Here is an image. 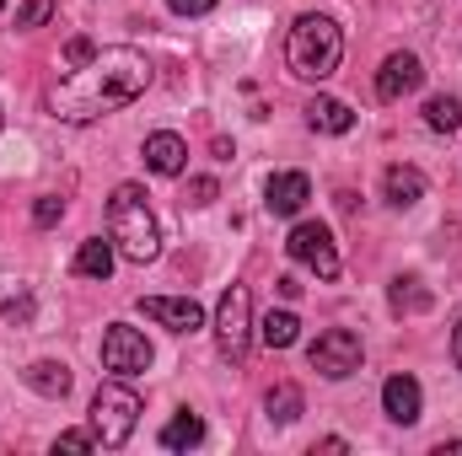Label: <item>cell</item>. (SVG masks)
<instances>
[{
    "label": "cell",
    "mask_w": 462,
    "mask_h": 456,
    "mask_svg": "<svg viewBox=\"0 0 462 456\" xmlns=\"http://www.w3.org/2000/svg\"><path fill=\"white\" fill-rule=\"evenodd\" d=\"M145 87H151V59L140 49H97L60 87H49V114L65 123H92L129 108Z\"/></svg>",
    "instance_id": "cell-1"
},
{
    "label": "cell",
    "mask_w": 462,
    "mask_h": 456,
    "mask_svg": "<svg viewBox=\"0 0 462 456\" xmlns=\"http://www.w3.org/2000/svg\"><path fill=\"white\" fill-rule=\"evenodd\" d=\"M339 54H345V32H339L334 16H323V11L296 16V27H291V38H285V65H291V76H301V81H328V76L339 70Z\"/></svg>",
    "instance_id": "cell-2"
},
{
    "label": "cell",
    "mask_w": 462,
    "mask_h": 456,
    "mask_svg": "<svg viewBox=\"0 0 462 456\" xmlns=\"http://www.w3.org/2000/svg\"><path fill=\"white\" fill-rule=\"evenodd\" d=\"M108 236L129 263H151L162 252V226L145 205V188L140 183H118L114 199H108Z\"/></svg>",
    "instance_id": "cell-3"
},
{
    "label": "cell",
    "mask_w": 462,
    "mask_h": 456,
    "mask_svg": "<svg viewBox=\"0 0 462 456\" xmlns=\"http://www.w3.org/2000/svg\"><path fill=\"white\" fill-rule=\"evenodd\" d=\"M134 424H140V397L124 381H103L97 397H92V435H97V446H108V451L124 446L134 435Z\"/></svg>",
    "instance_id": "cell-4"
},
{
    "label": "cell",
    "mask_w": 462,
    "mask_h": 456,
    "mask_svg": "<svg viewBox=\"0 0 462 456\" xmlns=\"http://www.w3.org/2000/svg\"><path fill=\"white\" fill-rule=\"evenodd\" d=\"M216 343H221V360L242 365L247 360V343H253V296L247 285H231L216 306Z\"/></svg>",
    "instance_id": "cell-5"
},
{
    "label": "cell",
    "mask_w": 462,
    "mask_h": 456,
    "mask_svg": "<svg viewBox=\"0 0 462 456\" xmlns=\"http://www.w3.org/2000/svg\"><path fill=\"white\" fill-rule=\"evenodd\" d=\"M291 258L301 263V269H312L318 279H339V247H334V231L323 226V221H301V226L291 231Z\"/></svg>",
    "instance_id": "cell-6"
},
{
    "label": "cell",
    "mask_w": 462,
    "mask_h": 456,
    "mask_svg": "<svg viewBox=\"0 0 462 456\" xmlns=\"http://www.w3.org/2000/svg\"><path fill=\"white\" fill-rule=\"evenodd\" d=\"M307 360H312V370H318V376L345 381V376L360 370V339H355L349 328H328V333H318V343L307 349Z\"/></svg>",
    "instance_id": "cell-7"
},
{
    "label": "cell",
    "mask_w": 462,
    "mask_h": 456,
    "mask_svg": "<svg viewBox=\"0 0 462 456\" xmlns=\"http://www.w3.org/2000/svg\"><path fill=\"white\" fill-rule=\"evenodd\" d=\"M103 370H114V376H145L151 370V343H145V333L129 328V323H114L103 333Z\"/></svg>",
    "instance_id": "cell-8"
},
{
    "label": "cell",
    "mask_w": 462,
    "mask_h": 456,
    "mask_svg": "<svg viewBox=\"0 0 462 456\" xmlns=\"http://www.w3.org/2000/svg\"><path fill=\"white\" fill-rule=\"evenodd\" d=\"M140 312L151 323H162L167 333H199L205 328V312L194 296H140Z\"/></svg>",
    "instance_id": "cell-9"
},
{
    "label": "cell",
    "mask_w": 462,
    "mask_h": 456,
    "mask_svg": "<svg viewBox=\"0 0 462 456\" xmlns=\"http://www.w3.org/2000/svg\"><path fill=\"white\" fill-rule=\"evenodd\" d=\"M420 81H425V65L414 54H387L382 70H376V97L382 103H398V97L420 92Z\"/></svg>",
    "instance_id": "cell-10"
},
{
    "label": "cell",
    "mask_w": 462,
    "mask_h": 456,
    "mask_svg": "<svg viewBox=\"0 0 462 456\" xmlns=\"http://www.w3.org/2000/svg\"><path fill=\"white\" fill-rule=\"evenodd\" d=\"M145 167H151L156 178H178V172L189 167V145H183V134H172V129L145 134Z\"/></svg>",
    "instance_id": "cell-11"
},
{
    "label": "cell",
    "mask_w": 462,
    "mask_h": 456,
    "mask_svg": "<svg viewBox=\"0 0 462 456\" xmlns=\"http://www.w3.org/2000/svg\"><path fill=\"white\" fill-rule=\"evenodd\" d=\"M307 199H312L307 172H274L269 188H263V210H269V215H296Z\"/></svg>",
    "instance_id": "cell-12"
},
{
    "label": "cell",
    "mask_w": 462,
    "mask_h": 456,
    "mask_svg": "<svg viewBox=\"0 0 462 456\" xmlns=\"http://www.w3.org/2000/svg\"><path fill=\"white\" fill-rule=\"evenodd\" d=\"M420 403H425V392H420L414 376H387V387H382V408H387L393 424H414V419H420Z\"/></svg>",
    "instance_id": "cell-13"
},
{
    "label": "cell",
    "mask_w": 462,
    "mask_h": 456,
    "mask_svg": "<svg viewBox=\"0 0 462 456\" xmlns=\"http://www.w3.org/2000/svg\"><path fill=\"white\" fill-rule=\"evenodd\" d=\"M382 194H387V205L409 210V205L425 199V172H420V167H387V172H382Z\"/></svg>",
    "instance_id": "cell-14"
},
{
    "label": "cell",
    "mask_w": 462,
    "mask_h": 456,
    "mask_svg": "<svg viewBox=\"0 0 462 456\" xmlns=\"http://www.w3.org/2000/svg\"><path fill=\"white\" fill-rule=\"evenodd\" d=\"M22 376H27V387H32L38 397H65V392H70V370H65L60 360H32Z\"/></svg>",
    "instance_id": "cell-15"
},
{
    "label": "cell",
    "mask_w": 462,
    "mask_h": 456,
    "mask_svg": "<svg viewBox=\"0 0 462 456\" xmlns=\"http://www.w3.org/2000/svg\"><path fill=\"white\" fill-rule=\"evenodd\" d=\"M307 123L318 134H345L349 123H355V114H349V103H339V97H312L307 103Z\"/></svg>",
    "instance_id": "cell-16"
},
{
    "label": "cell",
    "mask_w": 462,
    "mask_h": 456,
    "mask_svg": "<svg viewBox=\"0 0 462 456\" xmlns=\"http://www.w3.org/2000/svg\"><path fill=\"white\" fill-rule=\"evenodd\" d=\"M199 441H205V419H199V414H189V408H183V414H172V419H167V430H162V446H167V451H194Z\"/></svg>",
    "instance_id": "cell-17"
},
{
    "label": "cell",
    "mask_w": 462,
    "mask_h": 456,
    "mask_svg": "<svg viewBox=\"0 0 462 456\" xmlns=\"http://www.w3.org/2000/svg\"><path fill=\"white\" fill-rule=\"evenodd\" d=\"M76 274H81V279H108V274H114V242H103V236L81 242V252H76Z\"/></svg>",
    "instance_id": "cell-18"
},
{
    "label": "cell",
    "mask_w": 462,
    "mask_h": 456,
    "mask_svg": "<svg viewBox=\"0 0 462 456\" xmlns=\"http://www.w3.org/2000/svg\"><path fill=\"white\" fill-rule=\"evenodd\" d=\"M263 408H269V419H274V424H296V419H301V387L280 381V387L263 397Z\"/></svg>",
    "instance_id": "cell-19"
},
{
    "label": "cell",
    "mask_w": 462,
    "mask_h": 456,
    "mask_svg": "<svg viewBox=\"0 0 462 456\" xmlns=\"http://www.w3.org/2000/svg\"><path fill=\"white\" fill-rule=\"evenodd\" d=\"M301 333V323H296V312H269L263 323H258V339L269 343V349H291Z\"/></svg>",
    "instance_id": "cell-20"
},
{
    "label": "cell",
    "mask_w": 462,
    "mask_h": 456,
    "mask_svg": "<svg viewBox=\"0 0 462 456\" xmlns=\"http://www.w3.org/2000/svg\"><path fill=\"white\" fill-rule=\"evenodd\" d=\"M425 306H430V290H425L414 274L393 279V312H425Z\"/></svg>",
    "instance_id": "cell-21"
},
{
    "label": "cell",
    "mask_w": 462,
    "mask_h": 456,
    "mask_svg": "<svg viewBox=\"0 0 462 456\" xmlns=\"http://www.w3.org/2000/svg\"><path fill=\"white\" fill-rule=\"evenodd\" d=\"M425 123H430L436 134H452L462 123V103L457 97H430V103H425Z\"/></svg>",
    "instance_id": "cell-22"
},
{
    "label": "cell",
    "mask_w": 462,
    "mask_h": 456,
    "mask_svg": "<svg viewBox=\"0 0 462 456\" xmlns=\"http://www.w3.org/2000/svg\"><path fill=\"white\" fill-rule=\"evenodd\" d=\"M49 11H54V0H27V5L16 11V27H43Z\"/></svg>",
    "instance_id": "cell-23"
},
{
    "label": "cell",
    "mask_w": 462,
    "mask_h": 456,
    "mask_svg": "<svg viewBox=\"0 0 462 456\" xmlns=\"http://www.w3.org/2000/svg\"><path fill=\"white\" fill-rule=\"evenodd\" d=\"M92 446H97L92 430H65V435L54 441V451H92Z\"/></svg>",
    "instance_id": "cell-24"
},
{
    "label": "cell",
    "mask_w": 462,
    "mask_h": 456,
    "mask_svg": "<svg viewBox=\"0 0 462 456\" xmlns=\"http://www.w3.org/2000/svg\"><path fill=\"white\" fill-rule=\"evenodd\" d=\"M210 199H216V178H194V183H189V205H194V210H205Z\"/></svg>",
    "instance_id": "cell-25"
},
{
    "label": "cell",
    "mask_w": 462,
    "mask_h": 456,
    "mask_svg": "<svg viewBox=\"0 0 462 456\" xmlns=\"http://www.w3.org/2000/svg\"><path fill=\"white\" fill-rule=\"evenodd\" d=\"M60 215H65V199H38V205H32V221H38V226H54Z\"/></svg>",
    "instance_id": "cell-26"
},
{
    "label": "cell",
    "mask_w": 462,
    "mask_h": 456,
    "mask_svg": "<svg viewBox=\"0 0 462 456\" xmlns=\"http://www.w3.org/2000/svg\"><path fill=\"white\" fill-rule=\"evenodd\" d=\"M5 323H32V296H11L5 301Z\"/></svg>",
    "instance_id": "cell-27"
},
{
    "label": "cell",
    "mask_w": 462,
    "mask_h": 456,
    "mask_svg": "<svg viewBox=\"0 0 462 456\" xmlns=\"http://www.w3.org/2000/svg\"><path fill=\"white\" fill-rule=\"evenodd\" d=\"M92 54H97V49H92V38H70V49H65V59H70V65H87Z\"/></svg>",
    "instance_id": "cell-28"
},
{
    "label": "cell",
    "mask_w": 462,
    "mask_h": 456,
    "mask_svg": "<svg viewBox=\"0 0 462 456\" xmlns=\"http://www.w3.org/2000/svg\"><path fill=\"white\" fill-rule=\"evenodd\" d=\"M178 16H205V11H216V0H167Z\"/></svg>",
    "instance_id": "cell-29"
},
{
    "label": "cell",
    "mask_w": 462,
    "mask_h": 456,
    "mask_svg": "<svg viewBox=\"0 0 462 456\" xmlns=\"http://www.w3.org/2000/svg\"><path fill=\"white\" fill-rule=\"evenodd\" d=\"M452 354H457V365H462V323H457V333H452Z\"/></svg>",
    "instance_id": "cell-30"
},
{
    "label": "cell",
    "mask_w": 462,
    "mask_h": 456,
    "mask_svg": "<svg viewBox=\"0 0 462 456\" xmlns=\"http://www.w3.org/2000/svg\"><path fill=\"white\" fill-rule=\"evenodd\" d=\"M0 5H5V0H0Z\"/></svg>",
    "instance_id": "cell-31"
}]
</instances>
